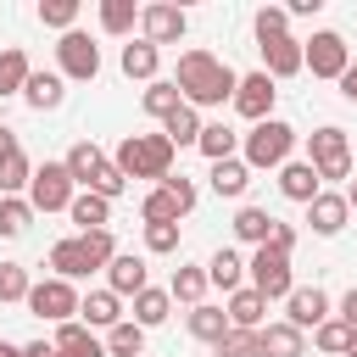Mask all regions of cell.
<instances>
[{"instance_id":"obj_1","label":"cell","mask_w":357,"mask_h":357,"mask_svg":"<svg viewBox=\"0 0 357 357\" xmlns=\"http://www.w3.org/2000/svg\"><path fill=\"white\" fill-rule=\"evenodd\" d=\"M173 84H178L184 106H195V112H201V106H223V100H234L240 73H234L229 61H218L212 50H184V56H178Z\"/></svg>"},{"instance_id":"obj_2","label":"cell","mask_w":357,"mask_h":357,"mask_svg":"<svg viewBox=\"0 0 357 357\" xmlns=\"http://www.w3.org/2000/svg\"><path fill=\"white\" fill-rule=\"evenodd\" d=\"M128 178H167L173 173V139L167 134H128L123 145H117V156H112Z\"/></svg>"},{"instance_id":"obj_3","label":"cell","mask_w":357,"mask_h":357,"mask_svg":"<svg viewBox=\"0 0 357 357\" xmlns=\"http://www.w3.org/2000/svg\"><path fill=\"white\" fill-rule=\"evenodd\" d=\"M290 145H296V128L268 117V123H251V134H240V151H245V167H284L290 162Z\"/></svg>"},{"instance_id":"obj_4","label":"cell","mask_w":357,"mask_h":357,"mask_svg":"<svg viewBox=\"0 0 357 357\" xmlns=\"http://www.w3.org/2000/svg\"><path fill=\"white\" fill-rule=\"evenodd\" d=\"M307 162L318 167V178H351V139H346V128H335V123L312 128Z\"/></svg>"},{"instance_id":"obj_5","label":"cell","mask_w":357,"mask_h":357,"mask_svg":"<svg viewBox=\"0 0 357 357\" xmlns=\"http://www.w3.org/2000/svg\"><path fill=\"white\" fill-rule=\"evenodd\" d=\"M73 195H78V184H73L67 162H45V167H33V184H28V206H33V212H67Z\"/></svg>"},{"instance_id":"obj_6","label":"cell","mask_w":357,"mask_h":357,"mask_svg":"<svg viewBox=\"0 0 357 357\" xmlns=\"http://www.w3.org/2000/svg\"><path fill=\"white\" fill-rule=\"evenodd\" d=\"M245 273H251V290H262L268 301H284V296L296 290V279H290V257L273 251V245H257V251L245 257Z\"/></svg>"},{"instance_id":"obj_7","label":"cell","mask_w":357,"mask_h":357,"mask_svg":"<svg viewBox=\"0 0 357 357\" xmlns=\"http://www.w3.org/2000/svg\"><path fill=\"white\" fill-rule=\"evenodd\" d=\"M78 307H84V296H78L67 279H56V273H50V279H39V284L28 290V312H33V318L73 324V318H78Z\"/></svg>"},{"instance_id":"obj_8","label":"cell","mask_w":357,"mask_h":357,"mask_svg":"<svg viewBox=\"0 0 357 357\" xmlns=\"http://www.w3.org/2000/svg\"><path fill=\"white\" fill-rule=\"evenodd\" d=\"M301 56H307V67H312V78H346V67H351V45L335 33V28H324V33H312V39H301Z\"/></svg>"},{"instance_id":"obj_9","label":"cell","mask_w":357,"mask_h":357,"mask_svg":"<svg viewBox=\"0 0 357 357\" xmlns=\"http://www.w3.org/2000/svg\"><path fill=\"white\" fill-rule=\"evenodd\" d=\"M56 67H61V78H78V84H89L95 73H100V45L89 39V33H61V45H56Z\"/></svg>"},{"instance_id":"obj_10","label":"cell","mask_w":357,"mask_h":357,"mask_svg":"<svg viewBox=\"0 0 357 357\" xmlns=\"http://www.w3.org/2000/svg\"><path fill=\"white\" fill-rule=\"evenodd\" d=\"M335 312H329V296L318 290V284H296L290 296H284V324H296L301 335L307 329H318V324H329Z\"/></svg>"},{"instance_id":"obj_11","label":"cell","mask_w":357,"mask_h":357,"mask_svg":"<svg viewBox=\"0 0 357 357\" xmlns=\"http://www.w3.org/2000/svg\"><path fill=\"white\" fill-rule=\"evenodd\" d=\"M139 28H145L151 45H178L184 28H190V17L178 6H167V0H151V6H139Z\"/></svg>"},{"instance_id":"obj_12","label":"cell","mask_w":357,"mask_h":357,"mask_svg":"<svg viewBox=\"0 0 357 357\" xmlns=\"http://www.w3.org/2000/svg\"><path fill=\"white\" fill-rule=\"evenodd\" d=\"M273 95H279V89H273L268 73H245L240 89H234V112H240L245 123H268V117H273Z\"/></svg>"},{"instance_id":"obj_13","label":"cell","mask_w":357,"mask_h":357,"mask_svg":"<svg viewBox=\"0 0 357 357\" xmlns=\"http://www.w3.org/2000/svg\"><path fill=\"white\" fill-rule=\"evenodd\" d=\"M279 195H284V201H301V206H312V201L324 195V178H318V167H312V162H284V167H279Z\"/></svg>"},{"instance_id":"obj_14","label":"cell","mask_w":357,"mask_h":357,"mask_svg":"<svg viewBox=\"0 0 357 357\" xmlns=\"http://www.w3.org/2000/svg\"><path fill=\"white\" fill-rule=\"evenodd\" d=\"M145 279H151L145 273V257H134V251H117L112 268H106V290L112 296H139V290H151Z\"/></svg>"},{"instance_id":"obj_15","label":"cell","mask_w":357,"mask_h":357,"mask_svg":"<svg viewBox=\"0 0 357 357\" xmlns=\"http://www.w3.org/2000/svg\"><path fill=\"white\" fill-rule=\"evenodd\" d=\"M56 357H106V340H95V329L84 324V318H73V324H56Z\"/></svg>"},{"instance_id":"obj_16","label":"cell","mask_w":357,"mask_h":357,"mask_svg":"<svg viewBox=\"0 0 357 357\" xmlns=\"http://www.w3.org/2000/svg\"><path fill=\"white\" fill-rule=\"evenodd\" d=\"M307 67V56H301V39H273V45H262V73L279 84V78H296Z\"/></svg>"},{"instance_id":"obj_17","label":"cell","mask_w":357,"mask_h":357,"mask_svg":"<svg viewBox=\"0 0 357 357\" xmlns=\"http://www.w3.org/2000/svg\"><path fill=\"white\" fill-rule=\"evenodd\" d=\"M346 218H351V206H346V190L335 195V190H324L312 206H307V223H312V234H340L346 229Z\"/></svg>"},{"instance_id":"obj_18","label":"cell","mask_w":357,"mask_h":357,"mask_svg":"<svg viewBox=\"0 0 357 357\" xmlns=\"http://www.w3.org/2000/svg\"><path fill=\"white\" fill-rule=\"evenodd\" d=\"M50 268H56V279H67V284L95 273V268H89V257H84V240H78V234H67V240H56V245H50Z\"/></svg>"},{"instance_id":"obj_19","label":"cell","mask_w":357,"mask_h":357,"mask_svg":"<svg viewBox=\"0 0 357 357\" xmlns=\"http://www.w3.org/2000/svg\"><path fill=\"white\" fill-rule=\"evenodd\" d=\"M67 218L78 223V234L106 229V223H112V201H106V195H95V190H78V195H73V206H67Z\"/></svg>"},{"instance_id":"obj_20","label":"cell","mask_w":357,"mask_h":357,"mask_svg":"<svg viewBox=\"0 0 357 357\" xmlns=\"http://www.w3.org/2000/svg\"><path fill=\"white\" fill-rule=\"evenodd\" d=\"M78 318H84L89 329H117V324H123V296H112V290H89L84 307H78Z\"/></svg>"},{"instance_id":"obj_21","label":"cell","mask_w":357,"mask_h":357,"mask_svg":"<svg viewBox=\"0 0 357 357\" xmlns=\"http://www.w3.org/2000/svg\"><path fill=\"white\" fill-rule=\"evenodd\" d=\"M184 324H190V335H195V340H206V346H223V335L234 329V324H229V312H223V307H212V301L190 307V318H184Z\"/></svg>"},{"instance_id":"obj_22","label":"cell","mask_w":357,"mask_h":357,"mask_svg":"<svg viewBox=\"0 0 357 357\" xmlns=\"http://www.w3.org/2000/svg\"><path fill=\"white\" fill-rule=\"evenodd\" d=\"M245 184H251V167H245V156L212 162V195H223V201H240V195H245Z\"/></svg>"},{"instance_id":"obj_23","label":"cell","mask_w":357,"mask_h":357,"mask_svg":"<svg viewBox=\"0 0 357 357\" xmlns=\"http://www.w3.org/2000/svg\"><path fill=\"white\" fill-rule=\"evenodd\" d=\"M206 279H212L218 290H229V296H234V290H245V257H240V251H229V245H223V251H212Z\"/></svg>"},{"instance_id":"obj_24","label":"cell","mask_w":357,"mask_h":357,"mask_svg":"<svg viewBox=\"0 0 357 357\" xmlns=\"http://www.w3.org/2000/svg\"><path fill=\"white\" fill-rule=\"evenodd\" d=\"M223 312H229V324H234V329H262V312H268V296L245 284V290H234V296H229V307H223Z\"/></svg>"},{"instance_id":"obj_25","label":"cell","mask_w":357,"mask_h":357,"mask_svg":"<svg viewBox=\"0 0 357 357\" xmlns=\"http://www.w3.org/2000/svg\"><path fill=\"white\" fill-rule=\"evenodd\" d=\"M262 357H307V335L296 324H262Z\"/></svg>"},{"instance_id":"obj_26","label":"cell","mask_w":357,"mask_h":357,"mask_svg":"<svg viewBox=\"0 0 357 357\" xmlns=\"http://www.w3.org/2000/svg\"><path fill=\"white\" fill-rule=\"evenodd\" d=\"M273 223H279V218H273V212H262V206H240V212H234V234H240L251 251L273 240Z\"/></svg>"},{"instance_id":"obj_27","label":"cell","mask_w":357,"mask_h":357,"mask_svg":"<svg viewBox=\"0 0 357 357\" xmlns=\"http://www.w3.org/2000/svg\"><path fill=\"white\" fill-rule=\"evenodd\" d=\"M28 78H33V67H28V50L6 45V50H0V100H6V95H22V89H28Z\"/></svg>"},{"instance_id":"obj_28","label":"cell","mask_w":357,"mask_h":357,"mask_svg":"<svg viewBox=\"0 0 357 357\" xmlns=\"http://www.w3.org/2000/svg\"><path fill=\"white\" fill-rule=\"evenodd\" d=\"M22 100H28L33 112H56V106L67 100V89H61V73H33V78H28V89H22Z\"/></svg>"},{"instance_id":"obj_29","label":"cell","mask_w":357,"mask_h":357,"mask_svg":"<svg viewBox=\"0 0 357 357\" xmlns=\"http://www.w3.org/2000/svg\"><path fill=\"white\" fill-rule=\"evenodd\" d=\"M61 162H67L73 184H84V190H89V178H95V173L106 167V156H100V145H95V139H78V145H73V151H67Z\"/></svg>"},{"instance_id":"obj_30","label":"cell","mask_w":357,"mask_h":357,"mask_svg":"<svg viewBox=\"0 0 357 357\" xmlns=\"http://www.w3.org/2000/svg\"><path fill=\"white\" fill-rule=\"evenodd\" d=\"M156 61H162V50H156L151 39H134V45H123V73H128V78H145V84H156Z\"/></svg>"},{"instance_id":"obj_31","label":"cell","mask_w":357,"mask_h":357,"mask_svg":"<svg viewBox=\"0 0 357 357\" xmlns=\"http://www.w3.org/2000/svg\"><path fill=\"white\" fill-rule=\"evenodd\" d=\"M201 128H206V123H201V112H195V106H178V112L162 123V134L173 139V151H178V145H201Z\"/></svg>"},{"instance_id":"obj_32","label":"cell","mask_w":357,"mask_h":357,"mask_svg":"<svg viewBox=\"0 0 357 357\" xmlns=\"http://www.w3.org/2000/svg\"><path fill=\"white\" fill-rule=\"evenodd\" d=\"M234 145H240V134H234L229 123H206V128H201V145H195V151H201L206 162H229V156H234Z\"/></svg>"},{"instance_id":"obj_33","label":"cell","mask_w":357,"mask_h":357,"mask_svg":"<svg viewBox=\"0 0 357 357\" xmlns=\"http://www.w3.org/2000/svg\"><path fill=\"white\" fill-rule=\"evenodd\" d=\"M167 312H173V296H167V290H139V296H134V324H139V329L167 324Z\"/></svg>"},{"instance_id":"obj_34","label":"cell","mask_w":357,"mask_h":357,"mask_svg":"<svg viewBox=\"0 0 357 357\" xmlns=\"http://www.w3.org/2000/svg\"><path fill=\"white\" fill-rule=\"evenodd\" d=\"M106 357H145V329L134 318H123L117 329H106Z\"/></svg>"},{"instance_id":"obj_35","label":"cell","mask_w":357,"mask_h":357,"mask_svg":"<svg viewBox=\"0 0 357 357\" xmlns=\"http://www.w3.org/2000/svg\"><path fill=\"white\" fill-rule=\"evenodd\" d=\"M28 223H33V206H28V195H0V240H17V234H28Z\"/></svg>"},{"instance_id":"obj_36","label":"cell","mask_w":357,"mask_h":357,"mask_svg":"<svg viewBox=\"0 0 357 357\" xmlns=\"http://www.w3.org/2000/svg\"><path fill=\"white\" fill-rule=\"evenodd\" d=\"M139 100H145V112H151V117H162V123H167V117L184 106V95H178V84H173V78H156V84H151Z\"/></svg>"},{"instance_id":"obj_37","label":"cell","mask_w":357,"mask_h":357,"mask_svg":"<svg viewBox=\"0 0 357 357\" xmlns=\"http://www.w3.org/2000/svg\"><path fill=\"white\" fill-rule=\"evenodd\" d=\"M139 218H145V223H178V218H184V206L173 201V190H167V184H156V190L139 201Z\"/></svg>"},{"instance_id":"obj_38","label":"cell","mask_w":357,"mask_h":357,"mask_svg":"<svg viewBox=\"0 0 357 357\" xmlns=\"http://www.w3.org/2000/svg\"><path fill=\"white\" fill-rule=\"evenodd\" d=\"M206 268H173V284H167V296L173 301H190V307H201V296H206Z\"/></svg>"},{"instance_id":"obj_39","label":"cell","mask_w":357,"mask_h":357,"mask_svg":"<svg viewBox=\"0 0 357 357\" xmlns=\"http://www.w3.org/2000/svg\"><path fill=\"white\" fill-rule=\"evenodd\" d=\"M351 335H357L351 324L329 318V324H318V329H312V346H318V351H329V357H346V351H351Z\"/></svg>"},{"instance_id":"obj_40","label":"cell","mask_w":357,"mask_h":357,"mask_svg":"<svg viewBox=\"0 0 357 357\" xmlns=\"http://www.w3.org/2000/svg\"><path fill=\"white\" fill-rule=\"evenodd\" d=\"M33 184V162L22 156V151H11L6 162H0V195H22Z\"/></svg>"},{"instance_id":"obj_41","label":"cell","mask_w":357,"mask_h":357,"mask_svg":"<svg viewBox=\"0 0 357 357\" xmlns=\"http://www.w3.org/2000/svg\"><path fill=\"white\" fill-rule=\"evenodd\" d=\"M251 28H257V45H273V39H290V11H284V6H262Z\"/></svg>"},{"instance_id":"obj_42","label":"cell","mask_w":357,"mask_h":357,"mask_svg":"<svg viewBox=\"0 0 357 357\" xmlns=\"http://www.w3.org/2000/svg\"><path fill=\"white\" fill-rule=\"evenodd\" d=\"M139 22V6L134 0H100V28L106 33H128Z\"/></svg>"},{"instance_id":"obj_43","label":"cell","mask_w":357,"mask_h":357,"mask_svg":"<svg viewBox=\"0 0 357 357\" xmlns=\"http://www.w3.org/2000/svg\"><path fill=\"white\" fill-rule=\"evenodd\" d=\"M218 357H262V329H229L223 346H212Z\"/></svg>"},{"instance_id":"obj_44","label":"cell","mask_w":357,"mask_h":357,"mask_svg":"<svg viewBox=\"0 0 357 357\" xmlns=\"http://www.w3.org/2000/svg\"><path fill=\"white\" fill-rule=\"evenodd\" d=\"M28 290H33L28 268L22 262H0V301H28Z\"/></svg>"},{"instance_id":"obj_45","label":"cell","mask_w":357,"mask_h":357,"mask_svg":"<svg viewBox=\"0 0 357 357\" xmlns=\"http://www.w3.org/2000/svg\"><path fill=\"white\" fill-rule=\"evenodd\" d=\"M84 240V257H89V268H112V257H117V245H112V229H89V234H78Z\"/></svg>"},{"instance_id":"obj_46","label":"cell","mask_w":357,"mask_h":357,"mask_svg":"<svg viewBox=\"0 0 357 357\" xmlns=\"http://www.w3.org/2000/svg\"><path fill=\"white\" fill-rule=\"evenodd\" d=\"M39 22L73 33V22H78V0H45V6H39Z\"/></svg>"},{"instance_id":"obj_47","label":"cell","mask_w":357,"mask_h":357,"mask_svg":"<svg viewBox=\"0 0 357 357\" xmlns=\"http://www.w3.org/2000/svg\"><path fill=\"white\" fill-rule=\"evenodd\" d=\"M89 190H95V195H106V201H117V195L128 190V173H123L117 162H106V167H100V173L89 178Z\"/></svg>"},{"instance_id":"obj_48","label":"cell","mask_w":357,"mask_h":357,"mask_svg":"<svg viewBox=\"0 0 357 357\" xmlns=\"http://www.w3.org/2000/svg\"><path fill=\"white\" fill-rule=\"evenodd\" d=\"M145 251H156V257L178 251V223H145Z\"/></svg>"},{"instance_id":"obj_49","label":"cell","mask_w":357,"mask_h":357,"mask_svg":"<svg viewBox=\"0 0 357 357\" xmlns=\"http://www.w3.org/2000/svg\"><path fill=\"white\" fill-rule=\"evenodd\" d=\"M162 184H167V190H173V201H178V206H184V212H190V206H195V184H190V178H184V173H167V178H162Z\"/></svg>"},{"instance_id":"obj_50","label":"cell","mask_w":357,"mask_h":357,"mask_svg":"<svg viewBox=\"0 0 357 357\" xmlns=\"http://www.w3.org/2000/svg\"><path fill=\"white\" fill-rule=\"evenodd\" d=\"M268 245L290 257V251H296V223H273V240H268Z\"/></svg>"},{"instance_id":"obj_51","label":"cell","mask_w":357,"mask_h":357,"mask_svg":"<svg viewBox=\"0 0 357 357\" xmlns=\"http://www.w3.org/2000/svg\"><path fill=\"white\" fill-rule=\"evenodd\" d=\"M335 318H340V324H351V329H357V284H351V290H346V296H340V312H335Z\"/></svg>"},{"instance_id":"obj_52","label":"cell","mask_w":357,"mask_h":357,"mask_svg":"<svg viewBox=\"0 0 357 357\" xmlns=\"http://www.w3.org/2000/svg\"><path fill=\"white\" fill-rule=\"evenodd\" d=\"M284 11H290V17H318V11H324V0H290Z\"/></svg>"},{"instance_id":"obj_53","label":"cell","mask_w":357,"mask_h":357,"mask_svg":"<svg viewBox=\"0 0 357 357\" xmlns=\"http://www.w3.org/2000/svg\"><path fill=\"white\" fill-rule=\"evenodd\" d=\"M11 151H22V145H17V128H6V123H0V162H6Z\"/></svg>"},{"instance_id":"obj_54","label":"cell","mask_w":357,"mask_h":357,"mask_svg":"<svg viewBox=\"0 0 357 357\" xmlns=\"http://www.w3.org/2000/svg\"><path fill=\"white\" fill-rule=\"evenodd\" d=\"M340 95H346V100H351V106H357V61H351V67H346V78H340Z\"/></svg>"},{"instance_id":"obj_55","label":"cell","mask_w":357,"mask_h":357,"mask_svg":"<svg viewBox=\"0 0 357 357\" xmlns=\"http://www.w3.org/2000/svg\"><path fill=\"white\" fill-rule=\"evenodd\" d=\"M22 357H56V346H50V340H28V346H22Z\"/></svg>"},{"instance_id":"obj_56","label":"cell","mask_w":357,"mask_h":357,"mask_svg":"<svg viewBox=\"0 0 357 357\" xmlns=\"http://www.w3.org/2000/svg\"><path fill=\"white\" fill-rule=\"evenodd\" d=\"M346 206H351V212H357V178H351V184H346Z\"/></svg>"},{"instance_id":"obj_57","label":"cell","mask_w":357,"mask_h":357,"mask_svg":"<svg viewBox=\"0 0 357 357\" xmlns=\"http://www.w3.org/2000/svg\"><path fill=\"white\" fill-rule=\"evenodd\" d=\"M346 357H357V335H351V351H346Z\"/></svg>"},{"instance_id":"obj_58","label":"cell","mask_w":357,"mask_h":357,"mask_svg":"<svg viewBox=\"0 0 357 357\" xmlns=\"http://www.w3.org/2000/svg\"><path fill=\"white\" fill-rule=\"evenodd\" d=\"M17 357H22V351H17Z\"/></svg>"}]
</instances>
